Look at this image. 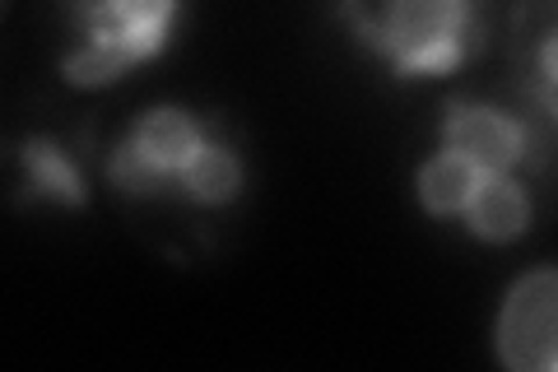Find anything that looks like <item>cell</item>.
I'll return each instance as SVG.
<instances>
[{"label": "cell", "mask_w": 558, "mask_h": 372, "mask_svg": "<svg viewBox=\"0 0 558 372\" xmlns=\"http://www.w3.org/2000/svg\"><path fill=\"white\" fill-rule=\"evenodd\" d=\"M438 145L465 154L470 164H480L484 172H517L535 164V131L531 121H521L508 108L480 98H451L442 108Z\"/></svg>", "instance_id": "5"}, {"label": "cell", "mask_w": 558, "mask_h": 372, "mask_svg": "<svg viewBox=\"0 0 558 372\" xmlns=\"http://www.w3.org/2000/svg\"><path fill=\"white\" fill-rule=\"evenodd\" d=\"M215 140V127L178 103H154L108 149V182L131 201L178 196L196 154Z\"/></svg>", "instance_id": "3"}, {"label": "cell", "mask_w": 558, "mask_h": 372, "mask_svg": "<svg viewBox=\"0 0 558 372\" xmlns=\"http://www.w3.org/2000/svg\"><path fill=\"white\" fill-rule=\"evenodd\" d=\"M531 219H535V201H531V191L521 187L517 172H488L461 215L465 233L488 247H508L517 238H526Z\"/></svg>", "instance_id": "8"}, {"label": "cell", "mask_w": 558, "mask_h": 372, "mask_svg": "<svg viewBox=\"0 0 558 372\" xmlns=\"http://www.w3.org/2000/svg\"><path fill=\"white\" fill-rule=\"evenodd\" d=\"M182 0H70L80 43L61 57V80L75 88H108L172 43Z\"/></svg>", "instance_id": "2"}, {"label": "cell", "mask_w": 558, "mask_h": 372, "mask_svg": "<svg viewBox=\"0 0 558 372\" xmlns=\"http://www.w3.org/2000/svg\"><path fill=\"white\" fill-rule=\"evenodd\" d=\"M484 177L488 172L480 164H470L465 154L438 145L414 172V196L424 205V215H433V219H461Z\"/></svg>", "instance_id": "9"}, {"label": "cell", "mask_w": 558, "mask_h": 372, "mask_svg": "<svg viewBox=\"0 0 558 372\" xmlns=\"http://www.w3.org/2000/svg\"><path fill=\"white\" fill-rule=\"evenodd\" d=\"M494 353L512 372H558V265L508 285L494 316Z\"/></svg>", "instance_id": "4"}, {"label": "cell", "mask_w": 558, "mask_h": 372, "mask_svg": "<svg viewBox=\"0 0 558 372\" xmlns=\"http://www.w3.org/2000/svg\"><path fill=\"white\" fill-rule=\"evenodd\" d=\"M340 20L396 80H438L475 57V0H340Z\"/></svg>", "instance_id": "1"}, {"label": "cell", "mask_w": 558, "mask_h": 372, "mask_svg": "<svg viewBox=\"0 0 558 372\" xmlns=\"http://www.w3.org/2000/svg\"><path fill=\"white\" fill-rule=\"evenodd\" d=\"M14 168H20V201L61 205V209L89 205V177H84L80 158L57 135H24L14 145Z\"/></svg>", "instance_id": "7"}, {"label": "cell", "mask_w": 558, "mask_h": 372, "mask_svg": "<svg viewBox=\"0 0 558 372\" xmlns=\"http://www.w3.org/2000/svg\"><path fill=\"white\" fill-rule=\"evenodd\" d=\"M517 88L558 131V0H526L517 10Z\"/></svg>", "instance_id": "6"}]
</instances>
